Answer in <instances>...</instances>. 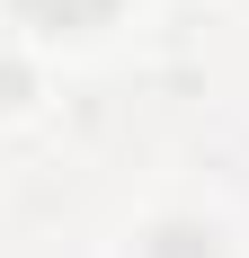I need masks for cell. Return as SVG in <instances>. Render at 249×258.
<instances>
[{
    "label": "cell",
    "instance_id": "6da1fadb",
    "mask_svg": "<svg viewBox=\"0 0 249 258\" xmlns=\"http://www.w3.org/2000/svg\"><path fill=\"white\" fill-rule=\"evenodd\" d=\"M27 18H45V27H89V18H107L116 0H18Z\"/></svg>",
    "mask_w": 249,
    "mask_h": 258
},
{
    "label": "cell",
    "instance_id": "7a4b0ae2",
    "mask_svg": "<svg viewBox=\"0 0 249 258\" xmlns=\"http://www.w3.org/2000/svg\"><path fill=\"white\" fill-rule=\"evenodd\" d=\"M143 258H214V240L178 223V232H151V249H143Z\"/></svg>",
    "mask_w": 249,
    "mask_h": 258
}]
</instances>
